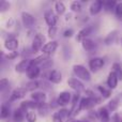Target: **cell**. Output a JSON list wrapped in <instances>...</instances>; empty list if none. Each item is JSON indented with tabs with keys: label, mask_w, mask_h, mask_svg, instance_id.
<instances>
[{
	"label": "cell",
	"mask_w": 122,
	"mask_h": 122,
	"mask_svg": "<svg viewBox=\"0 0 122 122\" xmlns=\"http://www.w3.org/2000/svg\"><path fill=\"white\" fill-rule=\"evenodd\" d=\"M99 103H101V99L97 97V95L94 97H81L78 104L77 110H76V115L81 110H91L95 105H97Z\"/></svg>",
	"instance_id": "6da1fadb"
},
{
	"label": "cell",
	"mask_w": 122,
	"mask_h": 122,
	"mask_svg": "<svg viewBox=\"0 0 122 122\" xmlns=\"http://www.w3.org/2000/svg\"><path fill=\"white\" fill-rule=\"evenodd\" d=\"M73 73L76 78H78L81 81H90L91 80V73L86 66L81 64L73 65Z\"/></svg>",
	"instance_id": "7a4b0ae2"
},
{
	"label": "cell",
	"mask_w": 122,
	"mask_h": 122,
	"mask_svg": "<svg viewBox=\"0 0 122 122\" xmlns=\"http://www.w3.org/2000/svg\"><path fill=\"white\" fill-rule=\"evenodd\" d=\"M46 38H45L44 34L42 33H36L34 36L33 40H32V44H31V49L34 54L38 53V51H41L43 49V47L46 44Z\"/></svg>",
	"instance_id": "3957f363"
},
{
	"label": "cell",
	"mask_w": 122,
	"mask_h": 122,
	"mask_svg": "<svg viewBox=\"0 0 122 122\" xmlns=\"http://www.w3.org/2000/svg\"><path fill=\"white\" fill-rule=\"evenodd\" d=\"M71 117V110L66 108H61L53 114V122H69Z\"/></svg>",
	"instance_id": "277c9868"
},
{
	"label": "cell",
	"mask_w": 122,
	"mask_h": 122,
	"mask_svg": "<svg viewBox=\"0 0 122 122\" xmlns=\"http://www.w3.org/2000/svg\"><path fill=\"white\" fill-rule=\"evenodd\" d=\"M19 42L17 40V38L15 36H10L4 40L3 43V47L4 49L9 51V53H12V51H16L17 48H18Z\"/></svg>",
	"instance_id": "5b68a950"
},
{
	"label": "cell",
	"mask_w": 122,
	"mask_h": 122,
	"mask_svg": "<svg viewBox=\"0 0 122 122\" xmlns=\"http://www.w3.org/2000/svg\"><path fill=\"white\" fill-rule=\"evenodd\" d=\"M72 99H73V95H72L71 92L69 91H62V92L59 93L57 100H56V103H57L58 106H64L69 105L70 103H72Z\"/></svg>",
	"instance_id": "8992f818"
},
{
	"label": "cell",
	"mask_w": 122,
	"mask_h": 122,
	"mask_svg": "<svg viewBox=\"0 0 122 122\" xmlns=\"http://www.w3.org/2000/svg\"><path fill=\"white\" fill-rule=\"evenodd\" d=\"M93 31H94V27H93V25L85 26L84 28H81V29L78 31L77 36H76V40L79 41V42H82V41L86 40V39H89V36L93 33Z\"/></svg>",
	"instance_id": "52a82bcc"
},
{
	"label": "cell",
	"mask_w": 122,
	"mask_h": 122,
	"mask_svg": "<svg viewBox=\"0 0 122 122\" xmlns=\"http://www.w3.org/2000/svg\"><path fill=\"white\" fill-rule=\"evenodd\" d=\"M105 65V59L101 57H93L89 60V69L91 72H97Z\"/></svg>",
	"instance_id": "ba28073f"
},
{
	"label": "cell",
	"mask_w": 122,
	"mask_h": 122,
	"mask_svg": "<svg viewBox=\"0 0 122 122\" xmlns=\"http://www.w3.org/2000/svg\"><path fill=\"white\" fill-rule=\"evenodd\" d=\"M21 17V24L26 29H31L34 25H36V18L32 14L28 12H23L20 15Z\"/></svg>",
	"instance_id": "9c48e42d"
},
{
	"label": "cell",
	"mask_w": 122,
	"mask_h": 122,
	"mask_svg": "<svg viewBox=\"0 0 122 122\" xmlns=\"http://www.w3.org/2000/svg\"><path fill=\"white\" fill-rule=\"evenodd\" d=\"M67 85L71 89H73L74 91H76L77 93L81 92V91H86L85 90V86H84V82L81 80H79L78 78L76 77H71L67 79Z\"/></svg>",
	"instance_id": "30bf717a"
},
{
	"label": "cell",
	"mask_w": 122,
	"mask_h": 122,
	"mask_svg": "<svg viewBox=\"0 0 122 122\" xmlns=\"http://www.w3.org/2000/svg\"><path fill=\"white\" fill-rule=\"evenodd\" d=\"M58 46H59V44H58L57 41L51 40L45 44V46L43 47V49L41 51H42L43 55H46V56H49V57H51V55H54V54L56 53Z\"/></svg>",
	"instance_id": "8fae6325"
},
{
	"label": "cell",
	"mask_w": 122,
	"mask_h": 122,
	"mask_svg": "<svg viewBox=\"0 0 122 122\" xmlns=\"http://www.w3.org/2000/svg\"><path fill=\"white\" fill-rule=\"evenodd\" d=\"M44 20L48 25V27H56V24L58 21V15L54 11L47 10L44 13Z\"/></svg>",
	"instance_id": "7c38bea8"
},
{
	"label": "cell",
	"mask_w": 122,
	"mask_h": 122,
	"mask_svg": "<svg viewBox=\"0 0 122 122\" xmlns=\"http://www.w3.org/2000/svg\"><path fill=\"white\" fill-rule=\"evenodd\" d=\"M27 92L28 91L26 90L25 87H18V88L14 89L11 92V97L9 99V102H15V101H18V100L23 99V97H25Z\"/></svg>",
	"instance_id": "4fadbf2b"
},
{
	"label": "cell",
	"mask_w": 122,
	"mask_h": 122,
	"mask_svg": "<svg viewBox=\"0 0 122 122\" xmlns=\"http://www.w3.org/2000/svg\"><path fill=\"white\" fill-rule=\"evenodd\" d=\"M30 64H31V59H29V58H24L23 60H20L16 65H15V72H16V73H19V74L27 73Z\"/></svg>",
	"instance_id": "5bb4252c"
},
{
	"label": "cell",
	"mask_w": 122,
	"mask_h": 122,
	"mask_svg": "<svg viewBox=\"0 0 122 122\" xmlns=\"http://www.w3.org/2000/svg\"><path fill=\"white\" fill-rule=\"evenodd\" d=\"M26 74H27V77L29 78L30 80H36L41 75V67L31 63Z\"/></svg>",
	"instance_id": "9a60e30c"
},
{
	"label": "cell",
	"mask_w": 122,
	"mask_h": 122,
	"mask_svg": "<svg viewBox=\"0 0 122 122\" xmlns=\"http://www.w3.org/2000/svg\"><path fill=\"white\" fill-rule=\"evenodd\" d=\"M102 10H104V1H102V0L93 1L89 6V13H90L91 16L97 15Z\"/></svg>",
	"instance_id": "2e32d148"
},
{
	"label": "cell",
	"mask_w": 122,
	"mask_h": 122,
	"mask_svg": "<svg viewBox=\"0 0 122 122\" xmlns=\"http://www.w3.org/2000/svg\"><path fill=\"white\" fill-rule=\"evenodd\" d=\"M81 47L85 51H88V53H92V51H95L97 48V43L95 42L92 39H86L81 42Z\"/></svg>",
	"instance_id": "e0dca14e"
},
{
	"label": "cell",
	"mask_w": 122,
	"mask_h": 122,
	"mask_svg": "<svg viewBox=\"0 0 122 122\" xmlns=\"http://www.w3.org/2000/svg\"><path fill=\"white\" fill-rule=\"evenodd\" d=\"M47 77H48V81L51 82V84L58 85L62 81V74H61V72L58 71V70H51L48 73Z\"/></svg>",
	"instance_id": "ac0fdd59"
},
{
	"label": "cell",
	"mask_w": 122,
	"mask_h": 122,
	"mask_svg": "<svg viewBox=\"0 0 122 122\" xmlns=\"http://www.w3.org/2000/svg\"><path fill=\"white\" fill-rule=\"evenodd\" d=\"M118 82H119V78L117 77V75L114 73L112 71L109 72L107 76V80H106V84H107V87L110 89V90H114L118 87Z\"/></svg>",
	"instance_id": "d6986e66"
},
{
	"label": "cell",
	"mask_w": 122,
	"mask_h": 122,
	"mask_svg": "<svg viewBox=\"0 0 122 122\" xmlns=\"http://www.w3.org/2000/svg\"><path fill=\"white\" fill-rule=\"evenodd\" d=\"M31 100L38 104H44L47 101V95L44 91H36L31 93Z\"/></svg>",
	"instance_id": "ffe728a7"
},
{
	"label": "cell",
	"mask_w": 122,
	"mask_h": 122,
	"mask_svg": "<svg viewBox=\"0 0 122 122\" xmlns=\"http://www.w3.org/2000/svg\"><path fill=\"white\" fill-rule=\"evenodd\" d=\"M39 106H40V104H38L34 101H24V102H21V104H20L19 107L26 112H28V110L38 109Z\"/></svg>",
	"instance_id": "44dd1931"
},
{
	"label": "cell",
	"mask_w": 122,
	"mask_h": 122,
	"mask_svg": "<svg viewBox=\"0 0 122 122\" xmlns=\"http://www.w3.org/2000/svg\"><path fill=\"white\" fill-rule=\"evenodd\" d=\"M97 115H99V119H101L102 122H109L110 115L107 107H100L97 110Z\"/></svg>",
	"instance_id": "7402d4cb"
},
{
	"label": "cell",
	"mask_w": 122,
	"mask_h": 122,
	"mask_svg": "<svg viewBox=\"0 0 122 122\" xmlns=\"http://www.w3.org/2000/svg\"><path fill=\"white\" fill-rule=\"evenodd\" d=\"M117 40H118V31H117V30H114V31L109 32V33L106 36V38L104 39V44L108 46V45L114 44Z\"/></svg>",
	"instance_id": "603a6c76"
},
{
	"label": "cell",
	"mask_w": 122,
	"mask_h": 122,
	"mask_svg": "<svg viewBox=\"0 0 122 122\" xmlns=\"http://www.w3.org/2000/svg\"><path fill=\"white\" fill-rule=\"evenodd\" d=\"M49 60V56H46V55H40V56H38V57H36V58H33V59H31V63L32 64H36V65H38V66H42L43 64H44L46 61H48Z\"/></svg>",
	"instance_id": "cb8c5ba5"
},
{
	"label": "cell",
	"mask_w": 122,
	"mask_h": 122,
	"mask_svg": "<svg viewBox=\"0 0 122 122\" xmlns=\"http://www.w3.org/2000/svg\"><path fill=\"white\" fill-rule=\"evenodd\" d=\"M25 117H26V112H24L20 107L16 108V109L14 110V112H13V120L15 122H21Z\"/></svg>",
	"instance_id": "d4e9b609"
},
{
	"label": "cell",
	"mask_w": 122,
	"mask_h": 122,
	"mask_svg": "<svg viewBox=\"0 0 122 122\" xmlns=\"http://www.w3.org/2000/svg\"><path fill=\"white\" fill-rule=\"evenodd\" d=\"M97 91L100 92L101 97L103 99H109L112 97V90H110L108 87H105V86H97Z\"/></svg>",
	"instance_id": "484cf974"
},
{
	"label": "cell",
	"mask_w": 122,
	"mask_h": 122,
	"mask_svg": "<svg viewBox=\"0 0 122 122\" xmlns=\"http://www.w3.org/2000/svg\"><path fill=\"white\" fill-rule=\"evenodd\" d=\"M119 105H120V102H119V99L118 97H114V99H112L109 102H108V104H107V109L109 110V112H116L117 109H118V107H119Z\"/></svg>",
	"instance_id": "4316f807"
},
{
	"label": "cell",
	"mask_w": 122,
	"mask_h": 122,
	"mask_svg": "<svg viewBox=\"0 0 122 122\" xmlns=\"http://www.w3.org/2000/svg\"><path fill=\"white\" fill-rule=\"evenodd\" d=\"M41 87V82L38 80H30L29 82H27L25 86L26 90L27 91H31V92H36V89H39Z\"/></svg>",
	"instance_id": "83f0119b"
},
{
	"label": "cell",
	"mask_w": 122,
	"mask_h": 122,
	"mask_svg": "<svg viewBox=\"0 0 122 122\" xmlns=\"http://www.w3.org/2000/svg\"><path fill=\"white\" fill-rule=\"evenodd\" d=\"M51 112V105H48L47 103H44V104H40L38 108V114L40 115L41 117H45L49 114Z\"/></svg>",
	"instance_id": "f1b7e54d"
},
{
	"label": "cell",
	"mask_w": 122,
	"mask_h": 122,
	"mask_svg": "<svg viewBox=\"0 0 122 122\" xmlns=\"http://www.w3.org/2000/svg\"><path fill=\"white\" fill-rule=\"evenodd\" d=\"M54 9H55V13L58 15V16H61V15H63L65 13V10H66L64 3H63L62 1L55 2V6H54Z\"/></svg>",
	"instance_id": "f546056e"
},
{
	"label": "cell",
	"mask_w": 122,
	"mask_h": 122,
	"mask_svg": "<svg viewBox=\"0 0 122 122\" xmlns=\"http://www.w3.org/2000/svg\"><path fill=\"white\" fill-rule=\"evenodd\" d=\"M11 115V109H10V106L5 103H2L1 105V109H0V117L1 119H6L9 118Z\"/></svg>",
	"instance_id": "4dcf8cb0"
},
{
	"label": "cell",
	"mask_w": 122,
	"mask_h": 122,
	"mask_svg": "<svg viewBox=\"0 0 122 122\" xmlns=\"http://www.w3.org/2000/svg\"><path fill=\"white\" fill-rule=\"evenodd\" d=\"M112 71L114 72L117 75V77L119 78V80H122V65L118 62H115L114 64L112 65Z\"/></svg>",
	"instance_id": "1f68e13d"
},
{
	"label": "cell",
	"mask_w": 122,
	"mask_h": 122,
	"mask_svg": "<svg viewBox=\"0 0 122 122\" xmlns=\"http://www.w3.org/2000/svg\"><path fill=\"white\" fill-rule=\"evenodd\" d=\"M70 9H71V11L74 13H80L81 12V9H82V4L80 1H73V2H71Z\"/></svg>",
	"instance_id": "d6a6232c"
},
{
	"label": "cell",
	"mask_w": 122,
	"mask_h": 122,
	"mask_svg": "<svg viewBox=\"0 0 122 122\" xmlns=\"http://www.w3.org/2000/svg\"><path fill=\"white\" fill-rule=\"evenodd\" d=\"M117 3H118V2L112 1V0H109V1H104V10H105L106 12L115 11V8H116Z\"/></svg>",
	"instance_id": "836d02e7"
},
{
	"label": "cell",
	"mask_w": 122,
	"mask_h": 122,
	"mask_svg": "<svg viewBox=\"0 0 122 122\" xmlns=\"http://www.w3.org/2000/svg\"><path fill=\"white\" fill-rule=\"evenodd\" d=\"M26 120L27 122H36V114L34 110H28L26 112Z\"/></svg>",
	"instance_id": "e575fe53"
},
{
	"label": "cell",
	"mask_w": 122,
	"mask_h": 122,
	"mask_svg": "<svg viewBox=\"0 0 122 122\" xmlns=\"http://www.w3.org/2000/svg\"><path fill=\"white\" fill-rule=\"evenodd\" d=\"M10 6H11V3L5 0H2L0 2V13H5L6 11L10 10Z\"/></svg>",
	"instance_id": "d590c367"
},
{
	"label": "cell",
	"mask_w": 122,
	"mask_h": 122,
	"mask_svg": "<svg viewBox=\"0 0 122 122\" xmlns=\"http://www.w3.org/2000/svg\"><path fill=\"white\" fill-rule=\"evenodd\" d=\"M10 88V82H9V80L6 79V78H1L0 79V91L1 92H3L4 90H6V89Z\"/></svg>",
	"instance_id": "8d00e7d4"
},
{
	"label": "cell",
	"mask_w": 122,
	"mask_h": 122,
	"mask_svg": "<svg viewBox=\"0 0 122 122\" xmlns=\"http://www.w3.org/2000/svg\"><path fill=\"white\" fill-rule=\"evenodd\" d=\"M47 33H48V38H51V39L55 38L56 33H57V27H49Z\"/></svg>",
	"instance_id": "74e56055"
},
{
	"label": "cell",
	"mask_w": 122,
	"mask_h": 122,
	"mask_svg": "<svg viewBox=\"0 0 122 122\" xmlns=\"http://www.w3.org/2000/svg\"><path fill=\"white\" fill-rule=\"evenodd\" d=\"M112 122H122V114H120V112L114 114L112 117Z\"/></svg>",
	"instance_id": "f35d334b"
},
{
	"label": "cell",
	"mask_w": 122,
	"mask_h": 122,
	"mask_svg": "<svg viewBox=\"0 0 122 122\" xmlns=\"http://www.w3.org/2000/svg\"><path fill=\"white\" fill-rule=\"evenodd\" d=\"M17 56H18L17 51H12V53H9L8 55H5V58L8 60H13V59H15V58H17Z\"/></svg>",
	"instance_id": "ab89813d"
},
{
	"label": "cell",
	"mask_w": 122,
	"mask_h": 122,
	"mask_svg": "<svg viewBox=\"0 0 122 122\" xmlns=\"http://www.w3.org/2000/svg\"><path fill=\"white\" fill-rule=\"evenodd\" d=\"M73 34H74L73 29H66L64 32H63V36H64V38H72Z\"/></svg>",
	"instance_id": "60d3db41"
},
{
	"label": "cell",
	"mask_w": 122,
	"mask_h": 122,
	"mask_svg": "<svg viewBox=\"0 0 122 122\" xmlns=\"http://www.w3.org/2000/svg\"><path fill=\"white\" fill-rule=\"evenodd\" d=\"M69 122H89L88 120H70Z\"/></svg>",
	"instance_id": "b9f144b4"
},
{
	"label": "cell",
	"mask_w": 122,
	"mask_h": 122,
	"mask_svg": "<svg viewBox=\"0 0 122 122\" xmlns=\"http://www.w3.org/2000/svg\"><path fill=\"white\" fill-rule=\"evenodd\" d=\"M120 42H121V45H122V38H121V40H120Z\"/></svg>",
	"instance_id": "7bdbcfd3"
}]
</instances>
